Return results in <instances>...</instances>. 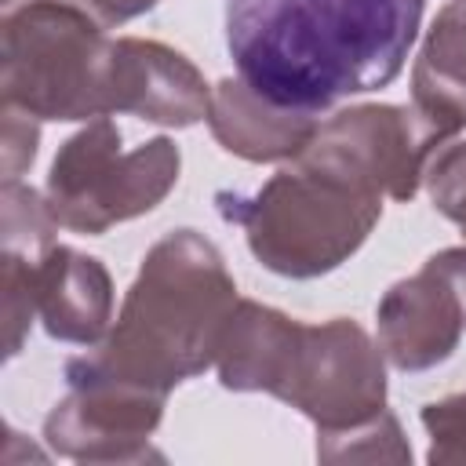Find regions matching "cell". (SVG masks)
Instances as JSON below:
<instances>
[{
  "mask_svg": "<svg viewBox=\"0 0 466 466\" xmlns=\"http://www.w3.org/2000/svg\"><path fill=\"white\" fill-rule=\"evenodd\" d=\"M215 211L244 229L258 266L277 277L313 280L364 248L382 218V197L288 160L251 193L218 189Z\"/></svg>",
  "mask_w": 466,
  "mask_h": 466,
  "instance_id": "3957f363",
  "label": "cell"
},
{
  "mask_svg": "<svg viewBox=\"0 0 466 466\" xmlns=\"http://www.w3.org/2000/svg\"><path fill=\"white\" fill-rule=\"evenodd\" d=\"M422 186L433 208L466 233V138H451L433 153Z\"/></svg>",
  "mask_w": 466,
  "mask_h": 466,
  "instance_id": "d6986e66",
  "label": "cell"
},
{
  "mask_svg": "<svg viewBox=\"0 0 466 466\" xmlns=\"http://www.w3.org/2000/svg\"><path fill=\"white\" fill-rule=\"evenodd\" d=\"M120 142V127L109 116H95L58 146L44 193L62 229L102 237L149 215L178 186L182 153L167 135L135 149Z\"/></svg>",
  "mask_w": 466,
  "mask_h": 466,
  "instance_id": "5b68a950",
  "label": "cell"
},
{
  "mask_svg": "<svg viewBox=\"0 0 466 466\" xmlns=\"http://www.w3.org/2000/svg\"><path fill=\"white\" fill-rule=\"evenodd\" d=\"M109 109L160 127H193L211 113L204 73L171 44L146 36L113 40Z\"/></svg>",
  "mask_w": 466,
  "mask_h": 466,
  "instance_id": "9c48e42d",
  "label": "cell"
},
{
  "mask_svg": "<svg viewBox=\"0 0 466 466\" xmlns=\"http://www.w3.org/2000/svg\"><path fill=\"white\" fill-rule=\"evenodd\" d=\"M62 375L69 390L44 419V441L55 455L116 466L164 459L153 448V433L164 419L167 393L91 371L76 360H66Z\"/></svg>",
  "mask_w": 466,
  "mask_h": 466,
  "instance_id": "52a82bcc",
  "label": "cell"
},
{
  "mask_svg": "<svg viewBox=\"0 0 466 466\" xmlns=\"http://www.w3.org/2000/svg\"><path fill=\"white\" fill-rule=\"evenodd\" d=\"M36 146H40V120L33 113L15 109V106H0V171H4V182H18L33 167Z\"/></svg>",
  "mask_w": 466,
  "mask_h": 466,
  "instance_id": "ffe728a7",
  "label": "cell"
},
{
  "mask_svg": "<svg viewBox=\"0 0 466 466\" xmlns=\"http://www.w3.org/2000/svg\"><path fill=\"white\" fill-rule=\"evenodd\" d=\"M36 313L51 339L95 346L113 324V277L69 244H55L36 269Z\"/></svg>",
  "mask_w": 466,
  "mask_h": 466,
  "instance_id": "7c38bea8",
  "label": "cell"
},
{
  "mask_svg": "<svg viewBox=\"0 0 466 466\" xmlns=\"http://www.w3.org/2000/svg\"><path fill=\"white\" fill-rule=\"evenodd\" d=\"M441 277H448V284L459 291L462 306H466V244H455V248H444L437 255L426 258Z\"/></svg>",
  "mask_w": 466,
  "mask_h": 466,
  "instance_id": "7402d4cb",
  "label": "cell"
},
{
  "mask_svg": "<svg viewBox=\"0 0 466 466\" xmlns=\"http://www.w3.org/2000/svg\"><path fill=\"white\" fill-rule=\"evenodd\" d=\"M58 218L47 204V193L18 182L0 186V251L40 262L58 240Z\"/></svg>",
  "mask_w": 466,
  "mask_h": 466,
  "instance_id": "9a60e30c",
  "label": "cell"
},
{
  "mask_svg": "<svg viewBox=\"0 0 466 466\" xmlns=\"http://www.w3.org/2000/svg\"><path fill=\"white\" fill-rule=\"evenodd\" d=\"M466 331L459 291L430 262L386 288L375 306V342L397 371H426L444 364Z\"/></svg>",
  "mask_w": 466,
  "mask_h": 466,
  "instance_id": "30bf717a",
  "label": "cell"
},
{
  "mask_svg": "<svg viewBox=\"0 0 466 466\" xmlns=\"http://www.w3.org/2000/svg\"><path fill=\"white\" fill-rule=\"evenodd\" d=\"M317 459L320 462H411V448L404 430L390 408L379 415L346 426V430H317Z\"/></svg>",
  "mask_w": 466,
  "mask_h": 466,
  "instance_id": "2e32d148",
  "label": "cell"
},
{
  "mask_svg": "<svg viewBox=\"0 0 466 466\" xmlns=\"http://www.w3.org/2000/svg\"><path fill=\"white\" fill-rule=\"evenodd\" d=\"M426 0H226L237 76L280 106L331 109L393 84Z\"/></svg>",
  "mask_w": 466,
  "mask_h": 466,
  "instance_id": "6da1fadb",
  "label": "cell"
},
{
  "mask_svg": "<svg viewBox=\"0 0 466 466\" xmlns=\"http://www.w3.org/2000/svg\"><path fill=\"white\" fill-rule=\"evenodd\" d=\"M277 400L302 411L317 430L357 426L386 408V357L350 317L302 324Z\"/></svg>",
  "mask_w": 466,
  "mask_h": 466,
  "instance_id": "ba28073f",
  "label": "cell"
},
{
  "mask_svg": "<svg viewBox=\"0 0 466 466\" xmlns=\"http://www.w3.org/2000/svg\"><path fill=\"white\" fill-rule=\"evenodd\" d=\"M451 138L455 135L415 102H360L320 120L295 160L353 189L408 204L422 189L433 153Z\"/></svg>",
  "mask_w": 466,
  "mask_h": 466,
  "instance_id": "8992f818",
  "label": "cell"
},
{
  "mask_svg": "<svg viewBox=\"0 0 466 466\" xmlns=\"http://www.w3.org/2000/svg\"><path fill=\"white\" fill-rule=\"evenodd\" d=\"M69 4L84 7L91 18H98V22L109 29V25H124V22H131V18L146 15V11H153L160 0H69Z\"/></svg>",
  "mask_w": 466,
  "mask_h": 466,
  "instance_id": "44dd1931",
  "label": "cell"
},
{
  "mask_svg": "<svg viewBox=\"0 0 466 466\" xmlns=\"http://www.w3.org/2000/svg\"><path fill=\"white\" fill-rule=\"evenodd\" d=\"M44 262V258H40ZM40 262L0 251V309H4V357L15 360L33 331L36 313V269Z\"/></svg>",
  "mask_w": 466,
  "mask_h": 466,
  "instance_id": "e0dca14e",
  "label": "cell"
},
{
  "mask_svg": "<svg viewBox=\"0 0 466 466\" xmlns=\"http://www.w3.org/2000/svg\"><path fill=\"white\" fill-rule=\"evenodd\" d=\"M419 422L430 437L426 462H433V466H451V462L462 466L466 462V390L422 404Z\"/></svg>",
  "mask_w": 466,
  "mask_h": 466,
  "instance_id": "ac0fdd59",
  "label": "cell"
},
{
  "mask_svg": "<svg viewBox=\"0 0 466 466\" xmlns=\"http://www.w3.org/2000/svg\"><path fill=\"white\" fill-rule=\"evenodd\" d=\"M302 335V320L262 306L255 299H240L215 357L218 382L233 393H269L277 397Z\"/></svg>",
  "mask_w": 466,
  "mask_h": 466,
  "instance_id": "4fadbf2b",
  "label": "cell"
},
{
  "mask_svg": "<svg viewBox=\"0 0 466 466\" xmlns=\"http://www.w3.org/2000/svg\"><path fill=\"white\" fill-rule=\"evenodd\" d=\"M317 124H320L317 113L280 106L240 76H222L211 87L208 127L226 153L248 164L295 160L313 138Z\"/></svg>",
  "mask_w": 466,
  "mask_h": 466,
  "instance_id": "8fae6325",
  "label": "cell"
},
{
  "mask_svg": "<svg viewBox=\"0 0 466 466\" xmlns=\"http://www.w3.org/2000/svg\"><path fill=\"white\" fill-rule=\"evenodd\" d=\"M237 284L222 251L197 229L164 233L142 258L116 324L73 357L76 364L171 393L215 368L222 331L237 309Z\"/></svg>",
  "mask_w": 466,
  "mask_h": 466,
  "instance_id": "7a4b0ae2",
  "label": "cell"
},
{
  "mask_svg": "<svg viewBox=\"0 0 466 466\" xmlns=\"http://www.w3.org/2000/svg\"><path fill=\"white\" fill-rule=\"evenodd\" d=\"M411 102L441 127H466V0L437 11L411 66Z\"/></svg>",
  "mask_w": 466,
  "mask_h": 466,
  "instance_id": "5bb4252c",
  "label": "cell"
},
{
  "mask_svg": "<svg viewBox=\"0 0 466 466\" xmlns=\"http://www.w3.org/2000/svg\"><path fill=\"white\" fill-rule=\"evenodd\" d=\"M113 40L69 0L0 4V106L36 120L109 116Z\"/></svg>",
  "mask_w": 466,
  "mask_h": 466,
  "instance_id": "277c9868",
  "label": "cell"
}]
</instances>
